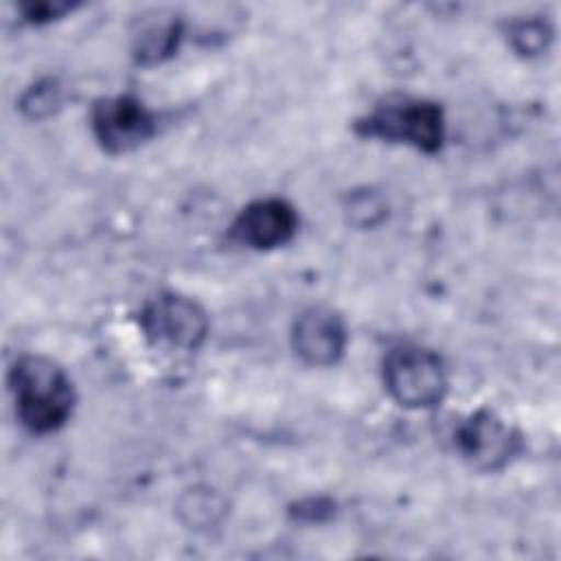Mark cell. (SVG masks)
<instances>
[{
    "label": "cell",
    "mask_w": 561,
    "mask_h": 561,
    "mask_svg": "<svg viewBox=\"0 0 561 561\" xmlns=\"http://www.w3.org/2000/svg\"><path fill=\"white\" fill-rule=\"evenodd\" d=\"M296 513H298L300 519L320 522V519H324L327 515L333 513V504H331L329 500H324V497H311V500H307V502H300Z\"/></svg>",
    "instance_id": "obj_14"
},
{
    "label": "cell",
    "mask_w": 561,
    "mask_h": 561,
    "mask_svg": "<svg viewBox=\"0 0 561 561\" xmlns=\"http://www.w3.org/2000/svg\"><path fill=\"white\" fill-rule=\"evenodd\" d=\"M460 456L480 471H497L519 451V434L495 412L478 410L456 430Z\"/></svg>",
    "instance_id": "obj_6"
},
{
    "label": "cell",
    "mask_w": 561,
    "mask_h": 561,
    "mask_svg": "<svg viewBox=\"0 0 561 561\" xmlns=\"http://www.w3.org/2000/svg\"><path fill=\"white\" fill-rule=\"evenodd\" d=\"M140 329L156 346L195 351L206 340L208 318L193 298L160 294L145 302L140 311Z\"/></svg>",
    "instance_id": "obj_4"
},
{
    "label": "cell",
    "mask_w": 561,
    "mask_h": 561,
    "mask_svg": "<svg viewBox=\"0 0 561 561\" xmlns=\"http://www.w3.org/2000/svg\"><path fill=\"white\" fill-rule=\"evenodd\" d=\"M15 414L33 434L64 427L75 408V388L64 368L42 355H24L9 370Z\"/></svg>",
    "instance_id": "obj_1"
},
{
    "label": "cell",
    "mask_w": 561,
    "mask_h": 561,
    "mask_svg": "<svg viewBox=\"0 0 561 561\" xmlns=\"http://www.w3.org/2000/svg\"><path fill=\"white\" fill-rule=\"evenodd\" d=\"M383 204L375 193H362L351 202V221L357 226H375L383 217Z\"/></svg>",
    "instance_id": "obj_13"
},
{
    "label": "cell",
    "mask_w": 561,
    "mask_h": 561,
    "mask_svg": "<svg viewBox=\"0 0 561 561\" xmlns=\"http://www.w3.org/2000/svg\"><path fill=\"white\" fill-rule=\"evenodd\" d=\"M291 346L309 366H333L346 348L344 320L327 307L305 309L291 327Z\"/></svg>",
    "instance_id": "obj_8"
},
{
    "label": "cell",
    "mask_w": 561,
    "mask_h": 561,
    "mask_svg": "<svg viewBox=\"0 0 561 561\" xmlns=\"http://www.w3.org/2000/svg\"><path fill=\"white\" fill-rule=\"evenodd\" d=\"M366 138L403 142L423 153H436L445 140L443 107L427 99L390 96L355 123Z\"/></svg>",
    "instance_id": "obj_2"
},
{
    "label": "cell",
    "mask_w": 561,
    "mask_h": 561,
    "mask_svg": "<svg viewBox=\"0 0 561 561\" xmlns=\"http://www.w3.org/2000/svg\"><path fill=\"white\" fill-rule=\"evenodd\" d=\"M383 383L399 405L427 410L445 399L447 370L434 351L403 344L383 357Z\"/></svg>",
    "instance_id": "obj_3"
},
{
    "label": "cell",
    "mask_w": 561,
    "mask_h": 561,
    "mask_svg": "<svg viewBox=\"0 0 561 561\" xmlns=\"http://www.w3.org/2000/svg\"><path fill=\"white\" fill-rule=\"evenodd\" d=\"M90 127L103 151L118 156L138 149L156 129L153 112L131 94H116L94 103Z\"/></svg>",
    "instance_id": "obj_5"
},
{
    "label": "cell",
    "mask_w": 561,
    "mask_h": 561,
    "mask_svg": "<svg viewBox=\"0 0 561 561\" xmlns=\"http://www.w3.org/2000/svg\"><path fill=\"white\" fill-rule=\"evenodd\" d=\"M72 2H64V0H39V2H26L20 4V11L24 15L26 22L31 24H44L50 20L61 18L64 13L72 11Z\"/></svg>",
    "instance_id": "obj_12"
},
{
    "label": "cell",
    "mask_w": 561,
    "mask_h": 561,
    "mask_svg": "<svg viewBox=\"0 0 561 561\" xmlns=\"http://www.w3.org/2000/svg\"><path fill=\"white\" fill-rule=\"evenodd\" d=\"M298 230L296 208L280 197L248 204L232 224V237L252 250H274L294 239Z\"/></svg>",
    "instance_id": "obj_7"
},
{
    "label": "cell",
    "mask_w": 561,
    "mask_h": 561,
    "mask_svg": "<svg viewBox=\"0 0 561 561\" xmlns=\"http://www.w3.org/2000/svg\"><path fill=\"white\" fill-rule=\"evenodd\" d=\"M182 39V20L167 11H151L136 20L131 28V55L142 66L169 59Z\"/></svg>",
    "instance_id": "obj_9"
},
{
    "label": "cell",
    "mask_w": 561,
    "mask_h": 561,
    "mask_svg": "<svg viewBox=\"0 0 561 561\" xmlns=\"http://www.w3.org/2000/svg\"><path fill=\"white\" fill-rule=\"evenodd\" d=\"M64 101V88L57 79H42L26 88L20 99V110L31 118L50 116Z\"/></svg>",
    "instance_id": "obj_11"
},
{
    "label": "cell",
    "mask_w": 561,
    "mask_h": 561,
    "mask_svg": "<svg viewBox=\"0 0 561 561\" xmlns=\"http://www.w3.org/2000/svg\"><path fill=\"white\" fill-rule=\"evenodd\" d=\"M552 37L550 26L543 20L537 18H526V20H517L508 26V42L511 46L526 57L539 55L548 48V42Z\"/></svg>",
    "instance_id": "obj_10"
}]
</instances>
